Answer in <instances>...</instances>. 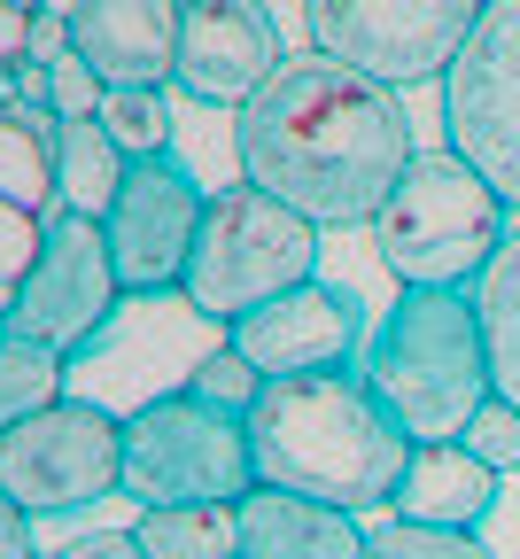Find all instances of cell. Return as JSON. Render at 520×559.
Instances as JSON below:
<instances>
[{
	"instance_id": "3957f363",
	"label": "cell",
	"mask_w": 520,
	"mask_h": 559,
	"mask_svg": "<svg viewBox=\"0 0 520 559\" xmlns=\"http://www.w3.org/2000/svg\"><path fill=\"white\" fill-rule=\"evenodd\" d=\"M357 381L381 396L404 443H459L497 396L474 288H397L381 334L357 358Z\"/></svg>"
},
{
	"instance_id": "d6a6232c",
	"label": "cell",
	"mask_w": 520,
	"mask_h": 559,
	"mask_svg": "<svg viewBox=\"0 0 520 559\" xmlns=\"http://www.w3.org/2000/svg\"><path fill=\"white\" fill-rule=\"evenodd\" d=\"M179 9H226V0H179Z\"/></svg>"
},
{
	"instance_id": "9a60e30c",
	"label": "cell",
	"mask_w": 520,
	"mask_h": 559,
	"mask_svg": "<svg viewBox=\"0 0 520 559\" xmlns=\"http://www.w3.org/2000/svg\"><path fill=\"white\" fill-rule=\"evenodd\" d=\"M179 0H79L70 55H79L109 94H172L179 70Z\"/></svg>"
},
{
	"instance_id": "e0dca14e",
	"label": "cell",
	"mask_w": 520,
	"mask_h": 559,
	"mask_svg": "<svg viewBox=\"0 0 520 559\" xmlns=\"http://www.w3.org/2000/svg\"><path fill=\"white\" fill-rule=\"evenodd\" d=\"M497 489H505V474L482 466L466 443H412V466L397 481L389 513L427 521V528H482L497 513Z\"/></svg>"
},
{
	"instance_id": "7402d4cb",
	"label": "cell",
	"mask_w": 520,
	"mask_h": 559,
	"mask_svg": "<svg viewBox=\"0 0 520 559\" xmlns=\"http://www.w3.org/2000/svg\"><path fill=\"white\" fill-rule=\"evenodd\" d=\"M62 404V358L39 342H16V334H0V436L24 428L32 412Z\"/></svg>"
},
{
	"instance_id": "f1b7e54d",
	"label": "cell",
	"mask_w": 520,
	"mask_h": 559,
	"mask_svg": "<svg viewBox=\"0 0 520 559\" xmlns=\"http://www.w3.org/2000/svg\"><path fill=\"white\" fill-rule=\"evenodd\" d=\"M32 24H39V0H0V70L32 62Z\"/></svg>"
},
{
	"instance_id": "7a4b0ae2",
	"label": "cell",
	"mask_w": 520,
	"mask_h": 559,
	"mask_svg": "<svg viewBox=\"0 0 520 559\" xmlns=\"http://www.w3.org/2000/svg\"><path fill=\"white\" fill-rule=\"evenodd\" d=\"M257 489H295L342 513H389L397 481L412 466L404 428L381 412V396L350 373H304V381H264L241 412Z\"/></svg>"
},
{
	"instance_id": "ba28073f",
	"label": "cell",
	"mask_w": 520,
	"mask_h": 559,
	"mask_svg": "<svg viewBox=\"0 0 520 559\" xmlns=\"http://www.w3.org/2000/svg\"><path fill=\"white\" fill-rule=\"evenodd\" d=\"M482 16L489 0H304L311 55L357 70L389 94L442 86Z\"/></svg>"
},
{
	"instance_id": "30bf717a",
	"label": "cell",
	"mask_w": 520,
	"mask_h": 559,
	"mask_svg": "<svg viewBox=\"0 0 520 559\" xmlns=\"http://www.w3.org/2000/svg\"><path fill=\"white\" fill-rule=\"evenodd\" d=\"M442 148H459L520 218V0H489L459 47L442 79Z\"/></svg>"
},
{
	"instance_id": "4fadbf2b",
	"label": "cell",
	"mask_w": 520,
	"mask_h": 559,
	"mask_svg": "<svg viewBox=\"0 0 520 559\" xmlns=\"http://www.w3.org/2000/svg\"><path fill=\"white\" fill-rule=\"evenodd\" d=\"M234 358L257 381H304V373H350L365 358V311L334 280H304V288L272 296L264 311L226 326Z\"/></svg>"
},
{
	"instance_id": "8fae6325",
	"label": "cell",
	"mask_w": 520,
	"mask_h": 559,
	"mask_svg": "<svg viewBox=\"0 0 520 559\" xmlns=\"http://www.w3.org/2000/svg\"><path fill=\"white\" fill-rule=\"evenodd\" d=\"M125 304V280L109 264V241H102V218H79V210H47V234H39V257L24 272V288L0 304V326L16 342H39L55 358H70L79 342H94V326Z\"/></svg>"
},
{
	"instance_id": "8992f818",
	"label": "cell",
	"mask_w": 520,
	"mask_h": 559,
	"mask_svg": "<svg viewBox=\"0 0 520 559\" xmlns=\"http://www.w3.org/2000/svg\"><path fill=\"white\" fill-rule=\"evenodd\" d=\"M319 280V226L295 218L287 202L257 194V187H226L202 210V241L179 288L194 296V311H210L217 326H234L249 311H264L272 296Z\"/></svg>"
},
{
	"instance_id": "83f0119b",
	"label": "cell",
	"mask_w": 520,
	"mask_h": 559,
	"mask_svg": "<svg viewBox=\"0 0 520 559\" xmlns=\"http://www.w3.org/2000/svg\"><path fill=\"white\" fill-rule=\"evenodd\" d=\"M257 389H264V381L234 358V342H226V349H217V358L194 373V396H202V404H226V412H249V404H257Z\"/></svg>"
},
{
	"instance_id": "1f68e13d",
	"label": "cell",
	"mask_w": 520,
	"mask_h": 559,
	"mask_svg": "<svg viewBox=\"0 0 520 559\" xmlns=\"http://www.w3.org/2000/svg\"><path fill=\"white\" fill-rule=\"evenodd\" d=\"M39 16H62L70 24V16H79V0H39Z\"/></svg>"
},
{
	"instance_id": "277c9868",
	"label": "cell",
	"mask_w": 520,
	"mask_h": 559,
	"mask_svg": "<svg viewBox=\"0 0 520 559\" xmlns=\"http://www.w3.org/2000/svg\"><path fill=\"white\" fill-rule=\"evenodd\" d=\"M512 234V210L459 148H419L374 218V249L397 288H474Z\"/></svg>"
},
{
	"instance_id": "5bb4252c",
	"label": "cell",
	"mask_w": 520,
	"mask_h": 559,
	"mask_svg": "<svg viewBox=\"0 0 520 559\" xmlns=\"http://www.w3.org/2000/svg\"><path fill=\"white\" fill-rule=\"evenodd\" d=\"M287 55L272 39V16L257 0H226V9H187L179 24V70H172V94L202 102V109H234L272 79Z\"/></svg>"
},
{
	"instance_id": "484cf974",
	"label": "cell",
	"mask_w": 520,
	"mask_h": 559,
	"mask_svg": "<svg viewBox=\"0 0 520 559\" xmlns=\"http://www.w3.org/2000/svg\"><path fill=\"white\" fill-rule=\"evenodd\" d=\"M459 443H466V451H474L482 466H497V474H520V412L489 396V404L474 412V428H466Z\"/></svg>"
},
{
	"instance_id": "4316f807",
	"label": "cell",
	"mask_w": 520,
	"mask_h": 559,
	"mask_svg": "<svg viewBox=\"0 0 520 559\" xmlns=\"http://www.w3.org/2000/svg\"><path fill=\"white\" fill-rule=\"evenodd\" d=\"M102 102H109V86L94 79V70H86L79 55H62V62L47 70V109H55V124H79V117H102Z\"/></svg>"
},
{
	"instance_id": "603a6c76",
	"label": "cell",
	"mask_w": 520,
	"mask_h": 559,
	"mask_svg": "<svg viewBox=\"0 0 520 559\" xmlns=\"http://www.w3.org/2000/svg\"><path fill=\"white\" fill-rule=\"evenodd\" d=\"M365 559H489L474 528H427L404 513H365Z\"/></svg>"
},
{
	"instance_id": "4dcf8cb0",
	"label": "cell",
	"mask_w": 520,
	"mask_h": 559,
	"mask_svg": "<svg viewBox=\"0 0 520 559\" xmlns=\"http://www.w3.org/2000/svg\"><path fill=\"white\" fill-rule=\"evenodd\" d=\"M0 559H32V521L0 498Z\"/></svg>"
},
{
	"instance_id": "d6986e66",
	"label": "cell",
	"mask_w": 520,
	"mask_h": 559,
	"mask_svg": "<svg viewBox=\"0 0 520 559\" xmlns=\"http://www.w3.org/2000/svg\"><path fill=\"white\" fill-rule=\"evenodd\" d=\"M474 311H482V342H489L497 404L520 412V218H512L505 249L489 257V272L474 280Z\"/></svg>"
},
{
	"instance_id": "44dd1931",
	"label": "cell",
	"mask_w": 520,
	"mask_h": 559,
	"mask_svg": "<svg viewBox=\"0 0 520 559\" xmlns=\"http://www.w3.org/2000/svg\"><path fill=\"white\" fill-rule=\"evenodd\" d=\"M0 194L39 210V218L62 202V187H55V124L47 117H0Z\"/></svg>"
},
{
	"instance_id": "ac0fdd59",
	"label": "cell",
	"mask_w": 520,
	"mask_h": 559,
	"mask_svg": "<svg viewBox=\"0 0 520 559\" xmlns=\"http://www.w3.org/2000/svg\"><path fill=\"white\" fill-rule=\"evenodd\" d=\"M132 156L109 140L102 117H79V124H55V187H62V210H79V218H102L117 202Z\"/></svg>"
},
{
	"instance_id": "d4e9b609",
	"label": "cell",
	"mask_w": 520,
	"mask_h": 559,
	"mask_svg": "<svg viewBox=\"0 0 520 559\" xmlns=\"http://www.w3.org/2000/svg\"><path fill=\"white\" fill-rule=\"evenodd\" d=\"M39 234H47L39 210H24V202L0 194V304L24 288V272H32V257H39Z\"/></svg>"
},
{
	"instance_id": "2e32d148",
	"label": "cell",
	"mask_w": 520,
	"mask_h": 559,
	"mask_svg": "<svg viewBox=\"0 0 520 559\" xmlns=\"http://www.w3.org/2000/svg\"><path fill=\"white\" fill-rule=\"evenodd\" d=\"M241 559H365V521L295 489H249L234 506Z\"/></svg>"
},
{
	"instance_id": "9c48e42d",
	"label": "cell",
	"mask_w": 520,
	"mask_h": 559,
	"mask_svg": "<svg viewBox=\"0 0 520 559\" xmlns=\"http://www.w3.org/2000/svg\"><path fill=\"white\" fill-rule=\"evenodd\" d=\"M117 474H125V419H109L102 404H79V396H62L0 436V498L24 521L117 498Z\"/></svg>"
},
{
	"instance_id": "52a82bcc",
	"label": "cell",
	"mask_w": 520,
	"mask_h": 559,
	"mask_svg": "<svg viewBox=\"0 0 520 559\" xmlns=\"http://www.w3.org/2000/svg\"><path fill=\"white\" fill-rule=\"evenodd\" d=\"M257 489V459H249V428L241 412L226 404H202L164 396L125 419V474H117V498L147 506H241Z\"/></svg>"
},
{
	"instance_id": "f546056e",
	"label": "cell",
	"mask_w": 520,
	"mask_h": 559,
	"mask_svg": "<svg viewBox=\"0 0 520 559\" xmlns=\"http://www.w3.org/2000/svg\"><path fill=\"white\" fill-rule=\"evenodd\" d=\"M62 559H147V551H140L132 521H125V528H86V536H70Z\"/></svg>"
},
{
	"instance_id": "836d02e7",
	"label": "cell",
	"mask_w": 520,
	"mask_h": 559,
	"mask_svg": "<svg viewBox=\"0 0 520 559\" xmlns=\"http://www.w3.org/2000/svg\"><path fill=\"white\" fill-rule=\"evenodd\" d=\"M32 559H62V551H32Z\"/></svg>"
},
{
	"instance_id": "cb8c5ba5",
	"label": "cell",
	"mask_w": 520,
	"mask_h": 559,
	"mask_svg": "<svg viewBox=\"0 0 520 559\" xmlns=\"http://www.w3.org/2000/svg\"><path fill=\"white\" fill-rule=\"evenodd\" d=\"M102 124H109V140L125 156H164L172 148V102L164 94H109Z\"/></svg>"
},
{
	"instance_id": "5b68a950",
	"label": "cell",
	"mask_w": 520,
	"mask_h": 559,
	"mask_svg": "<svg viewBox=\"0 0 520 559\" xmlns=\"http://www.w3.org/2000/svg\"><path fill=\"white\" fill-rule=\"evenodd\" d=\"M226 349V326L210 311H194L187 288H156V296H125L94 342H79L62 358V396L102 404L109 419H132L164 396H187L194 373Z\"/></svg>"
},
{
	"instance_id": "7c38bea8",
	"label": "cell",
	"mask_w": 520,
	"mask_h": 559,
	"mask_svg": "<svg viewBox=\"0 0 520 559\" xmlns=\"http://www.w3.org/2000/svg\"><path fill=\"white\" fill-rule=\"evenodd\" d=\"M202 210H210V194L179 156H132L117 202L102 210V241H109L125 296L179 288L194 264V241H202Z\"/></svg>"
},
{
	"instance_id": "ffe728a7",
	"label": "cell",
	"mask_w": 520,
	"mask_h": 559,
	"mask_svg": "<svg viewBox=\"0 0 520 559\" xmlns=\"http://www.w3.org/2000/svg\"><path fill=\"white\" fill-rule=\"evenodd\" d=\"M132 536L147 559H241L234 506H147L132 513Z\"/></svg>"
},
{
	"instance_id": "6da1fadb",
	"label": "cell",
	"mask_w": 520,
	"mask_h": 559,
	"mask_svg": "<svg viewBox=\"0 0 520 559\" xmlns=\"http://www.w3.org/2000/svg\"><path fill=\"white\" fill-rule=\"evenodd\" d=\"M419 140L404 94L357 79L327 55H287L234 117V164L241 187L287 202L319 234L374 226L397 179L412 171Z\"/></svg>"
}]
</instances>
